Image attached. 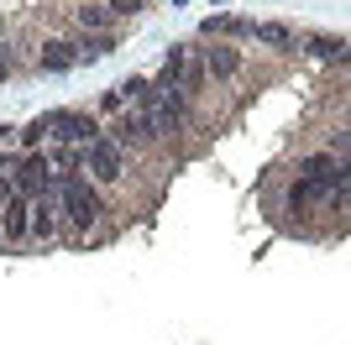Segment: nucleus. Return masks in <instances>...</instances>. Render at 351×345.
I'll list each match as a JSON object with an SVG mask.
<instances>
[{
    "instance_id": "obj_7",
    "label": "nucleus",
    "mask_w": 351,
    "mask_h": 345,
    "mask_svg": "<svg viewBox=\"0 0 351 345\" xmlns=\"http://www.w3.org/2000/svg\"><path fill=\"white\" fill-rule=\"evenodd\" d=\"M37 241H53L58 235V194H47V199H32V230Z\"/></svg>"
},
{
    "instance_id": "obj_14",
    "label": "nucleus",
    "mask_w": 351,
    "mask_h": 345,
    "mask_svg": "<svg viewBox=\"0 0 351 345\" xmlns=\"http://www.w3.org/2000/svg\"><path fill=\"white\" fill-rule=\"evenodd\" d=\"M110 21H116L110 5H84V11H79V27H84V31H105Z\"/></svg>"
},
{
    "instance_id": "obj_3",
    "label": "nucleus",
    "mask_w": 351,
    "mask_h": 345,
    "mask_svg": "<svg viewBox=\"0 0 351 345\" xmlns=\"http://www.w3.org/2000/svg\"><path fill=\"white\" fill-rule=\"evenodd\" d=\"M121 157H126V146H121L116 136H105V131L84 146V168L95 172V183H116L121 178Z\"/></svg>"
},
{
    "instance_id": "obj_13",
    "label": "nucleus",
    "mask_w": 351,
    "mask_h": 345,
    "mask_svg": "<svg viewBox=\"0 0 351 345\" xmlns=\"http://www.w3.org/2000/svg\"><path fill=\"white\" fill-rule=\"evenodd\" d=\"M247 27H252V21H236V16H210V21H205L210 37H236V31L247 37Z\"/></svg>"
},
{
    "instance_id": "obj_5",
    "label": "nucleus",
    "mask_w": 351,
    "mask_h": 345,
    "mask_svg": "<svg viewBox=\"0 0 351 345\" xmlns=\"http://www.w3.org/2000/svg\"><path fill=\"white\" fill-rule=\"evenodd\" d=\"M158 136H162V126H158V115H152V110H132L116 126V142L121 146H152Z\"/></svg>"
},
{
    "instance_id": "obj_2",
    "label": "nucleus",
    "mask_w": 351,
    "mask_h": 345,
    "mask_svg": "<svg viewBox=\"0 0 351 345\" xmlns=\"http://www.w3.org/2000/svg\"><path fill=\"white\" fill-rule=\"evenodd\" d=\"M58 209L69 215L73 230H89V225H100L105 199H100V188L89 183L79 168H73V172H58Z\"/></svg>"
},
{
    "instance_id": "obj_17",
    "label": "nucleus",
    "mask_w": 351,
    "mask_h": 345,
    "mask_svg": "<svg viewBox=\"0 0 351 345\" xmlns=\"http://www.w3.org/2000/svg\"><path fill=\"white\" fill-rule=\"evenodd\" d=\"M5 136H11V126H5V120H0V142H5Z\"/></svg>"
},
{
    "instance_id": "obj_9",
    "label": "nucleus",
    "mask_w": 351,
    "mask_h": 345,
    "mask_svg": "<svg viewBox=\"0 0 351 345\" xmlns=\"http://www.w3.org/2000/svg\"><path fill=\"white\" fill-rule=\"evenodd\" d=\"M73 63H79V42H47L43 58H37V68H43V73H69Z\"/></svg>"
},
{
    "instance_id": "obj_8",
    "label": "nucleus",
    "mask_w": 351,
    "mask_h": 345,
    "mask_svg": "<svg viewBox=\"0 0 351 345\" xmlns=\"http://www.w3.org/2000/svg\"><path fill=\"white\" fill-rule=\"evenodd\" d=\"M205 73H215V79H236V73H241V47H231V42L205 47Z\"/></svg>"
},
{
    "instance_id": "obj_10",
    "label": "nucleus",
    "mask_w": 351,
    "mask_h": 345,
    "mask_svg": "<svg viewBox=\"0 0 351 345\" xmlns=\"http://www.w3.org/2000/svg\"><path fill=\"white\" fill-rule=\"evenodd\" d=\"M247 37H257V42H267V47H299V37H293L289 27H278V21H252Z\"/></svg>"
},
{
    "instance_id": "obj_19",
    "label": "nucleus",
    "mask_w": 351,
    "mask_h": 345,
    "mask_svg": "<svg viewBox=\"0 0 351 345\" xmlns=\"http://www.w3.org/2000/svg\"><path fill=\"white\" fill-rule=\"evenodd\" d=\"M346 142H351V131H346Z\"/></svg>"
},
{
    "instance_id": "obj_18",
    "label": "nucleus",
    "mask_w": 351,
    "mask_h": 345,
    "mask_svg": "<svg viewBox=\"0 0 351 345\" xmlns=\"http://www.w3.org/2000/svg\"><path fill=\"white\" fill-rule=\"evenodd\" d=\"M0 168H5V152H0Z\"/></svg>"
},
{
    "instance_id": "obj_1",
    "label": "nucleus",
    "mask_w": 351,
    "mask_h": 345,
    "mask_svg": "<svg viewBox=\"0 0 351 345\" xmlns=\"http://www.w3.org/2000/svg\"><path fill=\"white\" fill-rule=\"evenodd\" d=\"M43 136H58V142H69V146H89L95 136H100V120L84 115V110H47V115H37V120L21 131V142L37 146Z\"/></svg>"
},
{
    "instance_id": "obj_16",
    "label": "nucleus",
    "mask_w": 351,
    "mask_h": 345,
    "mask_svg": "<svg viewBox=\"0 0 351 345\" xmlns=\"http://www.w3.org/2000/svg\"><path fill=\"white\" fill-rule=\"evenodd\" d=\"M11 68H16V63H11V53H0V79H11Z\"/></svg>"
},
{
    "instance_id": "obj_4",
    "label": "nucleus",
    "mask_w": 351,
    "mask_h": 345,
    "mask_svg": "<svg viewBox=\"0 0 351 345\" xmlns=\"http://www.w3.org/2000/svg\"><path fill=\"white\" fill-rule=\"evenodd\" d=\"M27 199H47V194H58V172L47 168V157H37V152H27L21 157V168H16V178H11Z\"/></svg>"
},
{
    "instance_id": "obj_6",
    "label": "nucleus",
    "mask_w": 351,
    "mask_h": 345,
    "mask_svg": "<svg viewBox=\"0 0 351 345\" xmlns=\"http://www.w3.org/2000/svg\"><path fill=\"white\" fill-rule=\"evenodd\" d=\"M0 209H5V215H0V225H5V241H27V230H32V199L16 188V194L0 204Z\"/></svg>"
},
{
    "instance_id": "obj_15",
    "label": "nucleus",
    "mask_w": 351,
    "mask_h": 345,
    "mask_svg": "<svg viewBox=\"0 0 351 345\" xmlns=\"http://www.w3.org/2000/svg\"><path fill=\"white\" fill-rule=\"evenodd\" d=\"M336 204H346V209H351V178H346V183L336 188Z\"/></svg>"
},
{
    "instance_id": "obj_12",
    "label": "nucleus",
    "mask_w": 351,
    "mask_h": 345,
    "mask_svg": "<svg viewBox=\"0 0 351 345\" xmlns=\"http://www.w3.org/2000/svg\"><path fill=\"white\" fill-rule=\"evenodd\" d=\"M116 53V37H84V42H79V63H100V58H110Z\"/></svg>"
},
{
    "instance_id": "obj_11",
    "label": "nucleus",
    "mask_w": 351,
    "mask_h": 345,
    "mask_svg": "<svg viewBox=\"0 0 351 345\" xmlns=\"http://www.w3.org/2000/svg\"><path fill=\"white\" fill-rule=\"evenodd\" d=\"M304 47L315 58H341V63H351V47L341 42V37H304Z\"/></svg>"
}]
</instances>
